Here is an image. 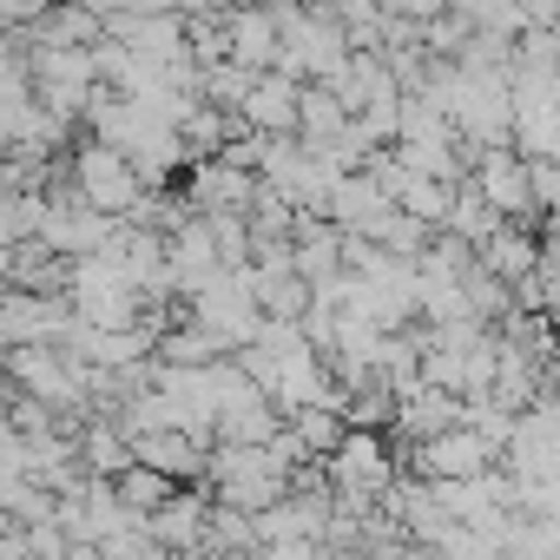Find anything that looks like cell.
<instances>
[{"label":"cell","mask_w":560,"mask_h":560,"mask_svg":"<svg viewBox=\"0 0 560 560\" xmlns=\"http://www.w3.org/2000/svg\"><path fill=\"white\" fill-rule=\"evenodd\" d=\"M73 191H80L86 205H100V211L126 218L152 185H145V172L132 165V152H119L113 139H93V145H80V152H73Z\"/></svg>","instance_id":"6da1fadb"},{"label":"cell","mask_w":560,"mask_h":560,"mask_svg":"<svg viewBox=\"0 0 560 560\" xmlns=\"http://www.w3.org/2000/svg\"><path fill=\"white\" fill-rule=\"evenodd\" d=\"M409 455H416V475H429V481H468V475H488V468L501 462V448H494L475 422H455V429L416 442Z\"/></svg>","instance_id":"7a4b0ae2"},{"label":"cell","mask_w":560,"mask_h":560,"mask_svg":"<svg viewBox=\"0 0 560 560\" xmlns=\"http://www.w3.org/2000/svg\"><path fill=\"white\" fill-rule=\"evenodd\" d=\"M475 185L488 191L494 211H508V218H521V224L540 211V205H534V159L514 152V145H481V152H475Z\"/></svg>","instance_id":"3957f363"},{"label":"cell","mask_w":560,"mask_h":560,"mask_svg":"<svg viewBox=\"0 0 560 560\" xmlns=\"http://www.w3.org/2000/svg\"><path fill=\"white\" fill-rule=\"evenodd\" d=\"M60 298L67 291H21L14 284L8 317H0V337H8V343H67V330H73L80 311H67Z\"/></svg>","instance_id":"277c9868"},{"label":"cell","mask_w":560,"mask_h":560,"mask_svg":"<svg viewBox=\"0 0 560 560\" xmlns=\"http://www.w3.org/2000/svg\"><path fill=\"white\" fill-rule=\"evenodd\" d=\"M244 126H257V132H298V119H304V86H298V73H264L257 86H250V100H244V113H237Z\"/></svg>","instance_id":"5b68a950"},{"label":"cell","mask_w":560,"mask_h":560,"mask_svg":"<svg viewBox=\"0 0 560 560\" xmlns=\"http://www.w3.org/2000/svg\"><path fill=\"white\" fill-rule=\"evenodd\" d=\"M396 211V198H389V185L376 178V172H343V185H337V198H330V218L343 224V231H383V218Z\"/></svg>","instance_id":"8992f818"},{"label":"cell","mask_w":560,"mask_h":560,"mask_svg":"<svg viewBox=\"0 0 560 560\" xmlns=\"http://www.w3.org/2000/svg\"><path fill=\"white\" fill-rule=\"evenodd\" d=\"M224 27H231V60H244V67H277L284 60V27H277V14L270 8H237L224 14Z\"/></svg>","instance_id":"52a82bcc"},{"label":"cell","mask_w":560,"mask_h":560,"mask_svg":"<svg viewBox=\"0 0 560 560\" xmlns=\"http://www.w3.org/2000/svg\"><path fill=\"white\" fill-rule=\"evenodd\" d=\"M152 534H159V547H205L211 540V508L198 494H172L165 508H152Z\"/></svg>","instance_id":"ba28073f"},{"label":"cell","mask_w":560,"mask_h":560,"mask_svg":"<svg viewBox=\"0 0 560 560\" xmlns=\"http://www.w3.org/2000/svg\"><path fill=\"white\" fill-rule=\"evenodd\" d=\"M481 264H488L494 277H508V284H521L527 270H540V237H527V231L508 218V224L481 244Z\"/></svg>","instance_id":"9c48e42d"},{"label":"cell","mask_w":560,"mask_h":560,"mask_svg":"<svg viewBox=\"0 0 560 560\" xmlns=\"http://www.w3.org/2000/svg\"><path fill=\"white\" fill-rule=\"evenodd\" d=\"M218 442H277V402H237L218 416Z\"/></svg>","instance_id":"30bf717a"},{"label":"cell","mask_w":560,"mask_h":560,"mask_svg":"<svg viewBox=\"0 0 560 560\" xmlns=\"http://www.w3.org/2000/svg\"><path fill=\"white\" fill-rule=\"evenodd\" d=\"M224 350H231V343H224L211 324H198V317H191V330H172V337H159V357H165V363H218Z\"/></svg>","instance_id":"8fae6325"},{"label":"cell","mask_w":560,"mask_h":560,"mask_svg":"<svg viewBox=\"0 0 560 560\" xmlns=\"http://www.w3.org/2000/svg\"><path fill=\"white\" fill-rule=\"evenodd\" d=\"M8 8V27H34L40 14H54V0H0Z\"/></svg>","instance_id":"7c38bea8"}]
</instances>
